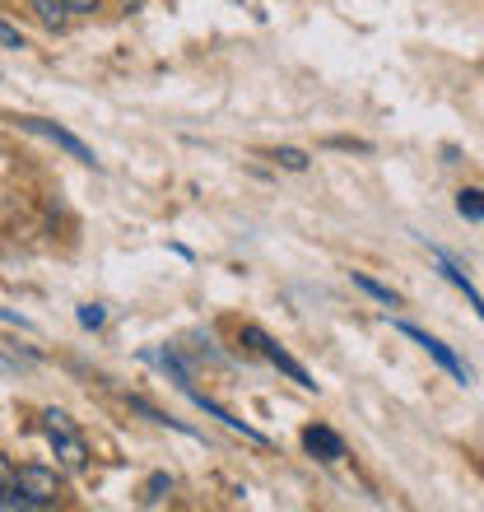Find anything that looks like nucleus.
<instances>
[{"mask_svg":"<svg viewBox=\"0 0 484 512\" xmlns=\"http://www.w3.org/2000/svg\"><path fill=\"white\" fill-rule=\"evenodd\" d=\"M187 396H191V401H196V405H201V410H205V415H210V419H219V424H224V429L242 433V438H252V443H266V433H261V429H252V424H242L238 415H229V410H224V405H215V401H210V396H201V391H196V387H191Z\"/></svg>","mask_w":484,"mask_h":512,"instance_id":"nucleus-7","label":"nucleus"},{"mask_svg":"<svg viewBox=\"0 0 484 512\" xmlns=\"http://www.w3.org/2000/svg\"><path fill=\"white\" fill-rule=\"evenodd\" d=\"M354 284H359L363 294H373V298H377V303H387V308H396V303H401V298L391 294L387 284H377V280H373V275H363V270H354Z\"/></svg>","mask_w":484,"mask_h":512,"instance_id":"nucleus-11","label":"nucleus"},{"mask_svg":"<svg viewBox=\"0 0 484 512\" xmlns=\"http://www.w3.org/2000/svg\"><path fill=\"white\" fill-rule=\"evenodd\" d=\"M47 438H52V452H56V461H61L66 471H84L89 447L70 433V424H66V415H61V410H47Z\"/></svg>","mask_w":484,"mask_h":512,"instance_id":"nucleus-2","label":"nucleus"},{"mask_svg":"<svg viewBox=\"0 0 484 512\" xmlns=\"http://www.w3.org/2000/svg\"><path fill=\"white\" fill-rule=\"evenodd\" d=\"M131 410H135V415H145V419H149V424H163V429L191 433V429H187V424H182V419H168V415H163V410H154V405H145V401H140V396H131Z\"/></svg>","mask_w":484,"mask_h":512,"instance_id":"nucleus-10","label":"nucleus"},{"mask_svg":"<svg viewBox=\"0 0 484 512\" xmlns=\"http://www.w3.org/2000/svg\"><path fill=\"white\" fill-rule=\"evenodd\" d=\"M103 322H108V308H103V303H84V308H80V326H84V331H98Z\"/></svg>","mask_w":484,"mask_h":512,"instance_id":"nucleus-13","label":"nucleus"},{"mask_svg":"<svg viewBox=\"0 0 484 512\" xmlns=\"http://www.w3.org/2000/svg\"><path fill=\"white\" fill-rule=\"evenodd\" d=\"M28 5L38 10V19H42L47 28H61V24H66V14H70L66 0H28Z\"/></svg>","mask_w":484,"mask_h":512,"instance_id":"nucleus-8","label":"nucleus"},{"mask_svg":"<svg viewBox=\"0 0 484 512\" xmlns=\"http://www.w3.org/2000/svg\"><path fill=\"white\" fill-rule=\"evenodd\" d=\"M401 336H410V340H415V345H419V350H429L433 359H438V364H443L447 373H452V378L461 382V387H471V368L461 364V359H457V354H452V350H447L443 340H433L429 331H419V326H410V322H401Z\"/></svg>","mask_w":484,"mask_h":512,"instance_id":"nucleus-4","label":"nucleus"},{"mask_svg":"<svg viewBox=\"0 0 484 512\" xmlns=\"http://www.w3.org/2000/svg\"><path fill=\"white\" fill-rule=\"evenodd\" d=\"M242 340H247V345H252L256 354H266L270 364L280 368V373H284V378H289V382H298V387H303V391H312V387H317V382H312V373H308V368L298 364L294 354H284L280 345H275V340H270L266 331H261V326H242Z\"/></svg>","mask_w":484,"mask_h":512,"instance_id":"nucleus-1","label":"nucleus"},{"mask_svg":"<svg viewBox=\"0 0 484 512\" xmlns=\"http://www.w3.org/2000/svg\"><path fill=\"white\" fill-rule=\"evenodd\" d=\"M19 489H24L38 508H52L56 494H61V480H56V471H47V466H19Z\"/></svg>","mask_w":484,"mask_h":512,"instance_id":"nucleus-5","label":"nucleus"},{"mask_svg":"<svg viewBox=\"0 0 484 512\" xmlns=\"http://www.w3.org/2000/svg\"><path fill=\"white\" fill-rule=\"evenodd\" d=\"M270 159L280 163V168H289V173H303V168H308V154H303V149H294V145H280Z\"/></svg>","mask_w":484,"mask_h":512,"instance_id":"nucleus-12","label":"nucleus"},{"mask_svg":"<svg viewBox=\"0 0 484 512\" xmlns=\"http://www.w3.org/2000/svg\"><path fill=\"white\" fill-rule=\"evenodd\" d=\"M457 210L466 219H484V187H461L457 191Z\"/></svg>","mask_w":484,"mask_h":512,"instance_id":"nucleus-9","label":"nucleus"},{"mask_svg":"<svg viewBox=\"0 0 484 512\" xmlns=\"http://www.w3.org/2000/svg\"><path fill=\"white\" fill-rule=\"evenodd\" d=\"M24 131H33V135H42V140H52L56 149H66L70 159H80V163H89V168H98V154L89 145H84L80 135H70L66 126H56V122H42V117H24Z\"/></svg>","mask_w":484,"mask_h":512,"instance_id":"nucleus-3","label":"nucleus"},{"mask_svg":"<svg viewBox=\"0 0 484 512\" xmlns=\"http://www.w3.org/2000/svg\"><path fill=\"white\" fill-rule=\"evenodd\" d=\"M303 447H308V457L326 461V466L345 461V438H340L336 429H326V424H308V429H303Z\"/></svg>","mask_w":484,"mask_h":512,"instance_id":"nucleus-6","label":"nucleus"},{"mask_svg":"<svg viewBox=\"0 0 484 512\" xmlns=\"http://www.w3.org/2000/svg\"><path fill=\"white\" fill-rule=\"evenodd\" d=\"M168 489H173V480H168V475H149V485H145V503H159L163 494H168Z\"/></svg>","mask_w":484,"mask_h":512,"instance_id":"nucleus-14","label":"nucleus"},{"mask_svg":"<svg viewBox=\"0 0 484 512\" xmlns=\"http://www.w3.org/2000/svg\"><path fill=\"white\" fill-rule=\"evenodd\" d=\"M0 42H5V52H19V47H24V33L5 19V24H0Z\"/></svg>","mask_w":484,"mask_h":512,"instance_id":"nucleus-15","label":"nucleus"},{"mask_svg":"<svg viewBox=\"0 0 484 512\" xmlns=\"http://www.w3.org/2000/svg\"><path fill=\"white\" fill-rule=\"evenodd\" d=\"M70 14H94L98 10V0H66Z\"/></svg>","mask_w":484,"mask_h":512,"instance_id":"nucleus-16","label":"nucleus"}]
</instances>
